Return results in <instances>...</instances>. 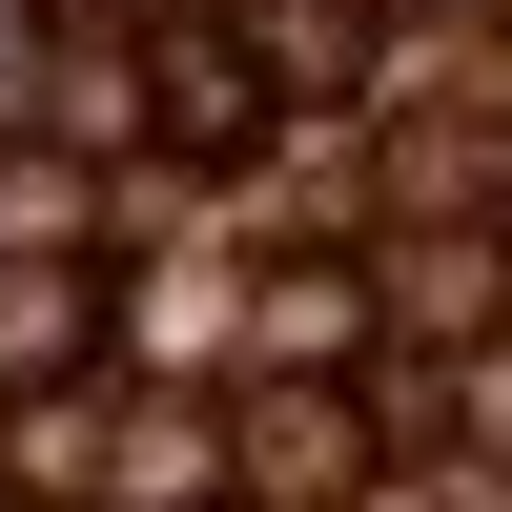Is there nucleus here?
<instances>
[{
  "label": "nucleus",
  "mask_w": 512,
  "mask_h": 512,
  "mask_svg": "<svg viewBox=\"0 0 512 512\" xmlns=\"http://www.w3.org/2000/svg\"><path fill=\"white\" fill-rule=\"evenodd\" d=\"M246 349H267V369H349V349H369V267H267Z\"/></svg>",
  "instance_id": "nucleus-5"
},
{
  "label": "nucleus",
  "mask_w": 512,
  "mask_h": 512,
  "mask_svg": "<svg viewBox=\"0 0 512 512\" xmlns=\"http://www.w3.org/2000/svg\"><path fill=\"white\" fill-rule=\"evenodd\" d=\"M267 103H287L267 41H226V21H164V41H144V123H164L185 164H246V144H267Z\"/></svg>",
  "instance_id": "nucleus-1"
},
{
  "label": "nucleus",
  "mask_w": 512,
  "mask_h": 512,
  "mask_svg": "<svg viewBox=\"0 0 512 512\" xmlns=\"http://www.w3.org/2000/svg\"><path fill=\"white\" fill-rule=\"evenodd\" d=\"M349 492H369V410L328 369H267L246 390V512H349Z\"/></svg>",
  "instance_id": "nucleus-2"
},
{
  "label": "nucleus",
  "mask_w": 512,
  "mask_h": 512,
  "mask_svg": "<svg viewBox=\"0 0 512 512\" xmlns=\"http://www.w3.org/2000/svg\"><path fill=\"white\" fill-rule=\"evenodd\" d=\"M41 21H103V0H41Z\"/></svg>",
  "instance_id": "nucleus-8"
},
{
  "label": "nucleus",
  "mask_w": 512,
  "mask_h": 512,
  "mask_svg": "<svg viewBox=\"0 0 512 512\" xmlns=\"http://www.w3.org/2000/svg\"><path fill=\"white\" fill-rule=\"evenodd\" d=\"M82 369H103V267L82 246L0 267V390H82Z\"/></svg>",
  "instance_id": "nucleus-4"
},
{
  "label": "nucleus",
  "mask_w": 512,
  "mask_h": 512,
  "mask_svg": "<svg viewBox=\"0 0 512 512\" xmlns=\"http://www.w3.org/2000/svg\"><path fill=\"white\" fill-rule=\"evenodd\" d=\"M369 512H472V492H451V472H390V492H369Z\"/></svg>",
  "instance_id": "nucleus-7"
},
{
  "label": "nucleus",
  "mask_w": 512,
  "mask_h": 512,
  "mask_svg": "<svg viewBox=\"0 0 512 512\" xmlns=\"http://www.w3.org/2000/svg\"><path fill=\"white\" fill-rule=\"evenodd\" d=\"M41 246H82V164H0V267H41Z\"/></svg>",
  "instance_id": "nucleus-6"
},
{
  "label": "nucleus",
  "mask_w": 512,
  "mask_h": 512,
  "mask_svg": "<svg viewBox=\"0 0 512 512\" xmlns=\"http://www.w3.org/2000/svg\"><path fill=\"white\" fill-rule=\"evenodd\" d=\"M369 328H431V349H492L512 328V226H431L369 267Z\"/></svg>",
  "instance_id": "nucleus-3"
}]
</instances>
